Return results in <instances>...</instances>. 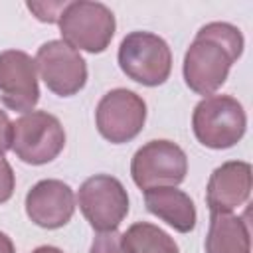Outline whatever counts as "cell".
I'll return each instance as SVG.
<instances>
[{
    "label": "cell",
    "mask_w": 253,
    "mask_h": 253,
    "mask_svg": "<svg viewBox=\"0 0 253 253\" xmlns=\"http://www.w3.org/2000/svg\"><path fill=\"white\" fill-rule=\"evenodd\" d=\"M243 51L241 32L223 22L204 26L184 59V79L200 95H211L227 77L231 63Z\"/></svg>",
    "instance_id": "cell-1"
},
{
    "label": "cell",
    "mask_w": 253,
    "mask_h": 253,
    "mask_svg": "<svg viewBox=\"0 0 253 253\" xmlns=\"http://www.w3.org/2000/svg\"><path fill=\"white\" fill-rule=\"evenodd\" d=\"M119 65L132 81L154 87L168 79L172 69V53L168 43L156 34L132 32L121 42Z\"/></svg>",
    "instance_id": "cell-2"
},
{
    "label": "cell",
    "mask_w": 253,
    "mask_h": 253,
    "mask_svg": "<svg viewBox=\"0 0 253 253\" xmlns=\"http://www.w3.org/2000/svg\"><path fill=\"white\" fill-rule=\"evenodd\" d=\"M196 138L210 148H229L245 132V111L229 95H211L198 103L194 111Z\"/></svg>",
    "instance_id": "cell-3"
},
{
    "label": "cell",
    "mask_w": 253,
    "mask_h": 253,
    "mask_svg": "<svg viewBox=\"0 0 253 253\" xmlns=\"http://www.w3.org/2000/svg\"><path fill=\"white\" fill-rule=\"evenodd\" d=\"M65 146L61 123L43 111H32L12 123V150L28 164L51 162Z\"/></svg>",
    "instance_id": "cell-4"
},
{
    "label": "cell",
    "mask_w": 253,
    "mask_h": 253,
    "mask_svg": "<svg viewBox=\"0 0 253 253\" xmlns=\"http://www.w3.org/2000/svg\"><path fill=\"white\" fill-rule=\"evenodd\" d=\"M63 42L73 49L103 51L115 34L113 12L99 2H69L59 18Z\"/></svg>",
    "instance_id": "cell-5"
},
{
    "label": "cell",
    "mask_w": 253,
    "mask_h": 253,
    "mask_svg": "<svg viewBox=\"0 0 253 253\" xmlns=\"http://www.w3.org/2000/svg\"><path fill=\"white\" fill-rule=\"evenodd\" d=\"M188 160L184 150L170 140H150L136 150L130 164L132 180L138 188H174L184 180Z\"/></svg>",
    "instance_id": "cell-6"
},
{
    "label": "cell",
    "mask_w": 253,
    "mask_h": 253,
    "mask_svg": "<svg viewBox=\"0 0 253 253\" xmlns=\"http://www.w3.org/2000/svg\"><path fill=\"white\" fill-rule=\"evenodd\" d=\"M79 208L93 229L115 231L128 211V196L123 184L109 174L87 178L77 194Z\"/></svg>",
    "instance_id": "cell-7"
},
{
    "label": "cell",
    "mask_w": 253,
    "mask_h": 253,
    "mask_svg": "<svg viewBox=\"0 0 253 253\" xmlns=\"http://www.w3.org/2000/svg\"><path fill=\"white\" fill-rule=\"evenodd\" d=\"M144 119H146L144 101L128 89L109 91L99 101L95 113V121L101 136L113 144H121L134 138L142 130Z\"/></svg>",
    "instance_id": "cell-8"
},
{
    "label": "cell",
    "mask_w": 253,
    "mask_h": 253,
    "mask_svg": "<svg viewBox=\"0 0 253 253\" xmlns=\"http://www.w3.org/2000/svg\"><path fill=\"white\" fill-rule=\"evenodd\" d=\"M36 67L47 89L59 97L75 95L87 79L83 57L63 40L43 43L36 53Z\"/></svg>",
    "instance_id": "cell-9"
},
{
    "label": "cell",
    "mask_w": 253,
    "mask_h": 253,
    "mask_svg": "<svg viewBox=\"0 0 253 253\" xmlns=\"http://www.w3.org/2000/svg\"><path fill=\"white\" fill-rule=\"evenodd\" d=\"M0 93L6 107L28 113L40 99L36 59L18 49L0 53Z\"/></svg>",
    "instance_id": "cell-10"
},
{
    "label": "cell",
    "mask_w": 253,
    "mask_h": 253,
    "mask_svg": "<svg viewBox=\"0 0 253 253\" xmlns=\"http://www.w3.org/2000/svg\"><path fill=\"white\" fill-rule=\"evenodd\" d=\"M75 210V198L67 184L59 180H42L26 196V211L30 219L45 229L65 225Z\"/></svg>",
    "instance_id": "cell-11"
},
{
    "label": "cell",
    "mask_w": 253,
    "mask_h": 253,
    "mask_svg": "<svg viewBox=\"0 0 253 253\" xmlns=\"http://www.w3.org/2000/svg\"><path fill=\"white\" fill-rule=\"evenodd\" d=\"M249 192L251 166L247 162H225L213 170L206 200L211 213H229L249 198Z\"/></svg>",
    "instance_id": "cell-12"
},
{
    "label": "cell",
    "mask_w": 253,
    "mask_h": 253,
    "mask_svg": "<svg viewBox=\"0 0 253 253\" xmlns=\"http://www.w3.org/2000/svg\"><path fill=\"white\" fill-rule=\"evenodd\" d=\"M146 210L164 219L180 233H188L196 225V208L190 196L176 188H152L144 192Z\"/></svg>",
    "instance_id": "cell-13"
},
{
    "label": "cell",
    "mask_w": 253,
    "mask_h": 253,
    "mask_svg": "<svg viewBox=\"0 0 253 253\" xmlns=\"http://www.w3.org/2000/svg\"><path fill=\"white\" fill-rule=\"evenodd\" d=\"M206 253H251L249 221L231 213H213L206 237Z\"/></svg>",
    "instance_id": "cell-14"
},
{
    "label": "cell",
    "mask_w": 253,
    "mask_h": 253,
    "mask_svg": "<svg viewBox=\"0 0 253 253\" xmlns=\"http://www.w3.org/2000/svg\"><path fill=\"white\" fill-rule=\"evenodd\" d=\"M123 241L130 253H178L176 243L168 233L150 223H134L123 233Z\"/></svg>",
    "instance_id": "cell-15"
},
{
    "label": "cell",
    "mask_w": 253,
    "mask_h": 253,
    "mask_svg": "<svg viewBox=\"0 0 253 253\" xmlns=\"http://www.w3.org/2000/svg\"><path fill=\"white\" fill-rule=\"evenodd\" d=\"M91 253H130V251L125 245L121 233H117V231H105V233H99L93 239Z\"/></svg>",
    "instance_id": "cell-16"
},
{
    "label": "cell",
    "mask_w": 253,
    "mask_h": 253,
    "mask_svg": "<svg viewBox=\"0 0 253 253\" xmlns=\"http://www.w3.org/2000/svg\"><path fill=\"white\" fill-rule=\"evenodd\" d=\"M67 4L69 2H28L26 6H28L30 12L36 14L38 20L53 24V22H59V18H61V14H63Z\"/></svg>",
    "instance_id": "cell-17"
},
{
    "label": "cell",
    "mask_w": 253,
    "mask_h": 253,
    "mask_svg": "<svg viewBox=\"0 0 253 253\" xmlns=\"http://www.w3.org/2000/svg\"><path fill=\"white\" fill-rule=\"evenodd\" d=\"M14 192V172L8 164V160L0 154V204L10 200Z\"/></svg>",
    "instance_id": "cell-18"
},
{
    "label": "cell",
    "mask_w": 253,
    "mask_h": 253,
    "mask_svg": "<svg viewBox=\"0 0 253 253\" xmlns=\"http://www.w3.org/2000/svg\"><path fill=\"white\" fill-rule=\"evenodd\" d=\"M12 146V123L8 121L6 113L0 111V154Z\"/></svg>",
    "instance_id": "cell-19"
},
{
    "label": "cell",
    "mask_w": 253,
    "mask_h": 253,
    "mask_svg": "<svg viewBox=\"0 0 253 253\" xmlns=\"http://www.w3.org/2000/svg\"><path fill=\"white\" fill-rule=\"evenodd\" d=\"M0 253H14V245L6 233L0 231Z\"/></svg>",
    "instance_id": "cell-20"
},
{
    "label": "cell",
    "mask_w": 253,
    "mask_h": 253,
    "mask_svg": "<svg viewBox=\"0 0 253 253\" xmlns=\"http://www.w3.org/2000/svg\"><path fill=\"white\" fill-rule=\"evenodd\" d=\"M34 253H63V251H59L57 247H49V245H43V247H38Z\"/></svg>",
    "instance_id": "cell-21"
}]
</instances>
